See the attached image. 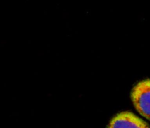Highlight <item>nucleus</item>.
<instances>
[{
	"label": "nucleus",
	"mask_w": 150,
	"mask_h": 128,
	"mask_svg": "<svg viewBox=\"0 0 150 128\" xmlns=\"http://www.w3.org/2000/svg\"><path fill=\"white\" fill-rule=\"evenodd\" d=\"M131 99L138 112L150 120V79L142 81L133 87Z\"/></svg>",
	"instance_id": "f257e3e1"
},
{
	"label": "nucleus",
	"mask_w": 150,
	"mask_h": 128,
	"mask_svg": "<svg viewBox=\"0 0 150 128\" xmlns=\"http://www.w3.org/2000/svg\"><path fill=\"white\" fill-rule=\"evenodd\" d=\"M108 128H149L144 120L133 113L124 111L117 114L110 122Z\"/></svg>",
	"instance_id": "f03ea898"
}]
</instances>
